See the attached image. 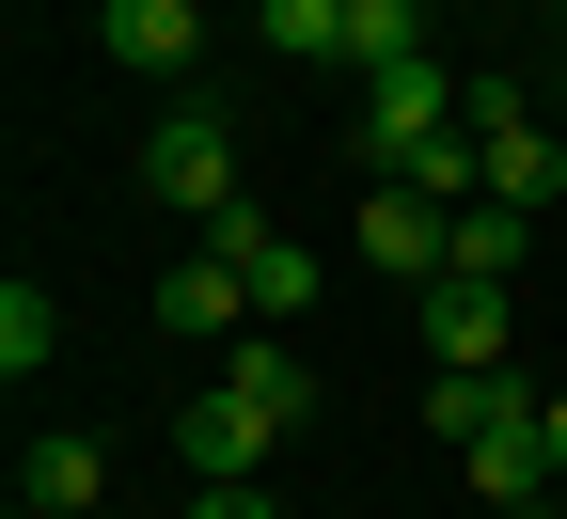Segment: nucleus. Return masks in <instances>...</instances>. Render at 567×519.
I'll use <instances>...</instances> for the list:
<instances>
[{
	"label": "nucleus",
	"mask_w": 567,
	"mask_h": 519,
	"mask_svg": "<svg viewBox=\"0 0 567 519\" xmlns=\"http://www.w3.org/2000/svg\"><path fill=\"white\" fill-rule=\"evenodd\" d=\"M300 409H316L300 346H284V331H237V346H221V378L174 409V457H189V488H252L284 440H300Z\"/></svg>",
	"instance_id": "nucleus-1"
},
{
	"label": "nucleus",
	"mask_w": 567,
	"mask_h": 519,
	"mask_svg": "<svg viewBox=\"0 0 567 519\" xmlns=\"http://www.w3.org/2000/svg\"><path fill=\"white\" fill-rule=\"evenodd\" d=\"M473 126V80H442V63H394V80H347V158H363L379 189L425 158V142Z\"/></svg>",
	"instance_id": "nucleus-2"
},
{
	"label": "nucleus",
	"mask_w": 567,
	"mask_h": 519,
	"mask_svg": "<svg viewBox=\"0 0 567 519\" xmlns=\"http://www.w3.org/2000/svg\"><path fill=\"white\" fill-rule=\"evenodd\" d=\"M205 252H221V268L252 283V331H300V300H316V252H300V237H284V220H268L252 189H237L221 220H205Z\"/></svg>",
	"instance_id": "nucleus-3"
},
{
	"label": "nucleus",
	"mask_w": 567,
	"mask_h": 519,
	"mask_svg": "<svg viewBox=\"0 0 567 519\" xmlns=\"http://www.w3.org/2000/svg\"><path fill=\"white\" fill-rule=\"evenodd\" d=\"M142 189H158L174 220H221V205H237V126L174 95V111H158V142H142Z\"/></svg>",
	"instance_id": "nucleus-4"
},
{
	"label": "nucleus",
	"mask_w": 567,
	"mask_h": 519,
	"mask_svg": "<svg viewBox=\"0 0 567 519\" xmlns=\"http://www.w3.org/2000/svg\"><path fill=\"white\" fill-rule=\"evenodd\" d=\"M473 158H488V205H520V220L567 189V142H551V126H536L505 80H473Z\"/></svg>",
	"instance_id": "nucleus-5"
},
{
	"label": "nucleus",
	"mask_w": 567,
	"mask_h": 519,
	"mask_svg": "<svg viewBox=\"0 0 567 519\" xmlns=\"http://www.w3.org/2000/svg\"><path fill=\"white\" fill-rule=\"evenodd\" d=\"M410 331H425V362H442V378H505V283L442 268V283L410 300Z\"/></svg>",
	"instance_id": "nucleus-6"
},
{
	"label": "nucleus",
	"mask_w": 567,
	"mask_h": 519,
	"mask_svg": "<svg viewBox=\"0 0 567 519\" xmlns=\"http://www.w3.org/2000/svg\"><path fill=\"white\" fill-rule=\"evenodd\" d=\"M363 268H394L410 300L457 268V205H425V189H363Z\"/></svg>",
	"instance_id": "nucleus-7"
},
{
	"label": "nucleus",
	"mask_w": 567,
	"mask_h": 519,
	"mask_svg": "<svg viewBox=\"0 0 567 519\" xmlns=\"http://www.w3.org/2000/svg\"><path fill=\"white\" fill-rule=\"evenodd\" d=\"M457 488H473V504H505V519H551V504H567V473H551V440H536V425L457 440Z\"/></svg>",
	"instance_id": "nucleus-8"
},
{
	"label": "nucleus",
	"mask_w": 567,
	"mask_h": 519,
	"mask_svg": "<svg viewBox=\"0 0 567 519\" xmlns=\"http://www.w3.org/2000/svg\"><path fill=\"white\" fill-rule=\"evenodd\" d=\"M95 48L126 63V80H189V48H205V0H95Z\"/></svg>",
	"instance_id": "nucleus-9"
},
{
	"label": "nucleus",
	"mask_w": 567,
	"mask_h": 519,
	"mask_svg": "<svg viewBox=\"0 0 567 519\" xmlns=\"http://www.w3.org/2000/svg\"><path fill=\"white\" fill-rule=\"evenodd\" d=\"M158 331H174V346H237V331H252V283H237L221 252H189V268H158Z\"/></svg>",
	"instance_id": "nucleus-10"
},
{
	"label": "nucleus",
	"mask_w": 567,
	"mask_h": 519,
	"mask_svg": "<svg viewBox=\"0 0 567 519\" xmlns=\"http://www.w3.org/2000/svg\"><path fill=\"white\" fill-rule=\"evenodd\" d=\"M17 504H32V519H95V504H111V457H95L80 425H32V457H17Z\"/></svg>",
	"instance_id": "nucleus-11"
},
{
	"label": "nucleus",
	"mask_w": 567,
	"mask_h": 519,
	"mask_svg": "<svg viewBox=\"0 0 567 519\" xmlns=\"http://www.w3.org/2000/svg\"><path fill=\"white\" fill-rule=\"evenodd\" d=\"M551 394L520 378V362H505V378H442V394H425V425H442V440H488V425H536Z\"/></svg>",
	"instance_id": "nucleus-12"
},
{
	"label": "nucleus",
	"mask_w": 567,
	"mask_h": 519,
	"mask_svg": "<svg viewBox=\"0 0 567 519\" xmlns=\"http://www.w3.org/2000/svg\"><path fill=\"white\" fill-rule=\"evenodd\" d=\"M425 63V0H347V80H394Z\"/></svg>",
	"instance_id": "nucleus-13"
},
{
	"label": "nucleus",
	"mask_w": 567,
	"mask_h": 519,
	"mask_svg": "<svg viewBox=\"0 0 567 519\" xmlns=\"http://www.w3.org/2000/svg\"><path fill=\"white\" fill-rule=\"evenodd\" d=\"M268 63H347V0H252Z\"/></svg>",
	"instance_id": "nucleus-14"
},
{
	"label": "nucleus",
	"mask_w": 567,
	"mask_h": 519,
	"mask_svg": "<svg viewBox=\"0 0 567 519\" xmlns=\"http://www.w3.org/2000/svg\"><path fill=\"white\" fill-rule=\"evenodd\" d=\"M520 252H536L520 205H457V268H473V283H520Z\"/></svg>",
	"instance_id": "nucleus-15"
},
{
	"label": "nucleus",
	"mask_w": 567,
	"mask_h": 519,
	"mask_svg": "<svg viewBox=\"0 0 567 519\" xmlns=\"http://www.w3.org/2000/svg\"><path fill=\"white\" fill-rule=\"evenodd\" d=\"M48 346H63L48 283H0V378H48Z\"/></svg>",
	"instance_id": "nucleus-16"
},
{
	"label": "nucleus",
	"mask_w": 567,
	"mask_h": 519,
	"mask_svg": "<svg viewBox=\"0 0 567 519\" xmlns=\"http://www.w3.org/2000/svg\"><path fill=\"white\" fill-rule=\"evenodd\" d=\"M189 519H284V504H268V473H252V488H189Z\"/></svg>",
	"instance_id": "nucleus-17"
},
{
	"label": "nucleus",
	"mask_w": 567,
	"mask_h": 519,
	"mask_svg": "<svg viewBox=\"0 0 567 519\" xmlns=\"http://www.w3.org/2000/svg\"><path fill=\"white\" fill-rule=\"evenodd\" d=\"M536 440H551V473H567V394H551V409H536Z\"/></svg>",
	"instance_id": "nucleus-18"
},
{
	"label": "nucleus",
	"mask_w": 567,
	"mask_h": 519,
	"mask_svg": "<svg viewBox=\"0 0 567 519\" xmlns=\"http://www.w3.org/2000/svg\"><path fill=\"white\" fill-rule=\"evenodd\" d=\"M551 519H567V504H551Z\"/></svg>",
	"instance_id": "nucleus-19"
}]
</instances>
